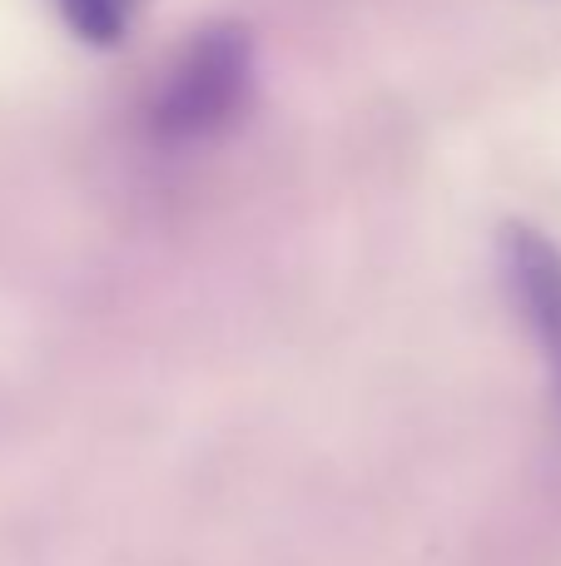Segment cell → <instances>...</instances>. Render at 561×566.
Wrapping results in <instances>:
<instances>
[{
  "mask_svg": "<svg viewBox=\"0 0 561 566\" xmlns=\"http://www.w3.org/2000/svg\"><path fill=\"white\" fill-rule=\"evenodd\" d=\"M254 90V50L239 25H209L179 50L159 85L149 125L159 145H199L244 115Z\"/></svg>",
  "mask_w": 561,
  "mask_h": 566,
  "instance_id": "6da1fadb",
  "label": "cell"
},
{
  "mask_svg": "<svg viewBox=\"0 0 561 566\" xmlns=\"http://www.w3.org/2000/svg\"><path fill=\"white\" fill-rule=\"evenodd\" d=\"M502 274L512 289V303L522 308L527 328L547 348L561 378V249L547 234L527 224L502 229Z\"/></svg>",
  "mask_w": 561,
  "mask_h": 566,
  "instance_id": "7a4b0ae2",
  "label": "cell"
},
{
  "mask_svg": "<svg viewBox=\"0 0 561 566\" xmlns=\"http://www.w3.org/2000/svg\"><path fill=\"white\" fill-rule=\"evenodd\" d=\"M55 6L80 40L109 45V40H119L129 30V20H135V10L145 6V0H55Z\"/></svg>",
  "mask_w": 561,
  "mask_h": 566,
  "instance_id": "3957f363",
  "label": "cell"
}]
</instances>
